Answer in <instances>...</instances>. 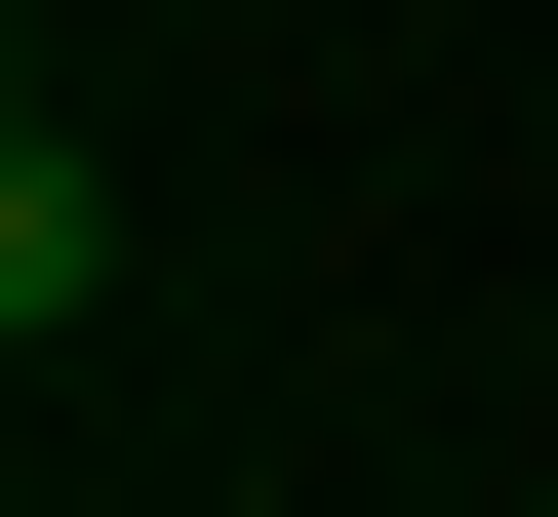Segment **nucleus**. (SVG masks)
Segmentation results:
<instances>
[{
  "instance_id": "f257e3e1",
  "label": "nucleus",
  "mask_w": 558,
  "mask_h": 517,
  "mask_svg": "<svg viewBox=\"0 0 558 517\" xmlns=\"http://www.w3.org/2000/svg\"><path fill=\"white\" fill-rule=\"evenodd\" d=\"M120 319V160H81V120H0V358H81Z\"/></svg>"
}]
</instances>
